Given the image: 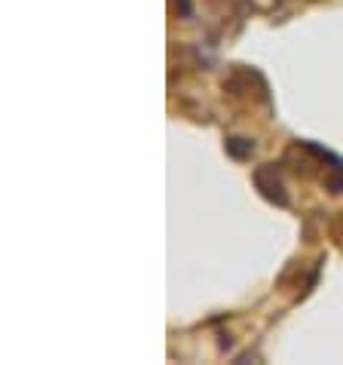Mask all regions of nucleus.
Instances as JSON below:
<instances>
[]
</instances>
